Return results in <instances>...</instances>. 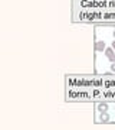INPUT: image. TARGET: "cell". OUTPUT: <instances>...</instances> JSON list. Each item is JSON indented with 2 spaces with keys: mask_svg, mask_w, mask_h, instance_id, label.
I'll list each match as a JSON object with an SVG mask.
<instances>
[{
  "mask_svg": "<svg viewBox=\"0 0 115 130\" xmlns=\"http://www.w3.org/2000/svg\"><path fill=\"white\" fill-rule=\"evenodd\" d=\"M105 55H106V58H108L111 62H115V51H114V48H106L105 49Z\"/></svg>",
  "mask_w": 115,
  "mask_h": 130,
  "instance_id": "cell-1",
  "label": "cell"
},
{
  "mask_svg": "<svg viewBox=\"0 0 115 130\" xmlns=\"http://www.w3.org/2000/svg\"><path fill=\"white\" fill-rule=\"evenodd\" d=\"M106 48H105V42L104 41H98L97 43H95V51L98 52H102V51H105Z\"/></svg>",
  "mask_w": 115,
  "mask_h": 130,
  "instance_id": "cell-2",
  "label": "cell"
},
{
  "mask_svg": "<svg viewBox=\"0 0 115 130\" xmlns=\"http://www.w3.org/2000/svg\"><path fill=\"white\" fill-rule=\"evenodd\" d=\"M99 121L101 123H108L109 121V116H108V113H101V117H99Z\"/></svg>",
  "mask_w": 115,
  "mask_h": 130,
  "instance_id": "cell-3",
  "label": "cell"
},
{
  "mask_svg": "<svg viewBox=\"0 0 115 130\" xmlns=\"http://www.w3.org/2000/svg\"><path fill=\"white\" fill-rule=\"evenodd\" d=\"M98 110L101 113H105L106 110H108V104H105V103H101V104H98Z\"/></svg>",
  "mask_w": 115,
  "mask_h": 130,
  "instance_id": "cell-4",
  "label": "cell"
},
{
  "mask_svg": "<svg viewBox=\"0 0 115 130\" xmlns=\"http://www.w3.org/2000/svg\"><path fill=\"white\" fill-rule=\"evenodd\" d=\"M111 71L115 72V62H112V65H111Z\"/></svg>",
  "mask_w": 115,
  "mask_h": 130,
  "instance_id": "cell-5",
  "label": "cell"
},
{
  "mask_svg": "<svg viewBox=\"0 0 115 130\" xmlns=\"http://www.w3.org/2000/svg\"><path fill=\"white\" fill-rule=\"evenodd\" d=\"M112 48H114V51H115V39H114V42H112Z\"/></svg>",
  "mask_w": 115,
  "mask_h": 130,
  "instance_id": "cell-6",
  "label": "cell"
},
{
  "mask_svg": "<svg viewBox=\"0 0 115 130\" xmlns=\"http://www.w3.org/2000/svg\"><path fill=\"white\" fill-rule=\"evenodd\" d=\"M114 38H115V30H114Z\"/></svg>",
  "mask_w": 115,
  "mask_h": 130,
  "instance_id": "cell-7",
  "label": "cell"
}]
</instances>
